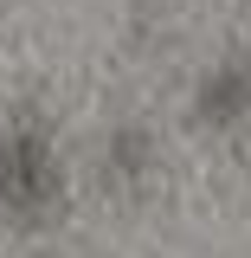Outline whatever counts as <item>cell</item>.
<instances>
[{
	"label": "cell",
	"mask_w": 251,
	"mask_h": 258,
	"mask_svg": "<svg viewBox=\"0 0 251 258\" xmlns=\"http://www.w3.org/2000/svg\"><path fill=\"white\" fill-rule=\"evenodd\" d=\"M193 116L232 136V149L251 161V52H219L193 71Z\"/></svg>",
	"instance_id": "obj_2"
},
{
	"label": "cell",
	"mask_w": 251,
	"mask_h": 258,
	"mask_svg": "<svg viewBox=\"0 0 251 258\" xmlns=\"http://www.w3.org/2000/svg\"><path fill=\"white\" fill-rule=\"evenodd\" d=\"M97 174L110 187H142L155 174V129L142 116H116L103 129V142H97Z\"/></svg>",
	"instance_id": "obj_3"
},
{
	"label": "cell",
	"mask_w": 251,
	"mask_h": 258,
	"mask_svg": "<svg viewBox=\"0 0 251 258\" xmlns=\"http://www.w3.org/2000/svg\"><path fill=\"white\" fill-rule=\"evenodd\" d=\"M0 213L13 226H52L64 213V149L39 103L0 116Z\"/></svg>",
	"instance_id": "obj_1"
}]
</instances>
